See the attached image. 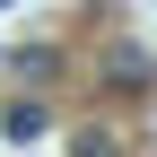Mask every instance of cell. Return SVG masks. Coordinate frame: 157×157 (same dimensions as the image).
I'll return each mask as SVG.
<instances>
[{
	"label": "cell",
	"instance_id": "obj_1",
	"mask_svg": "<svg viewBox=\"0 0 157 157\" xmlns=\"http://www.w3.org/2000/svg\"><path fill=\"white\" fill-rule=\"evenodd\" d=\"M44 122H52V113H44V96H9V113H0V131H9V140H35Z\"/></svg>",
	"mask_w": 157,
	"mask_h": 157
},
{
	"label": "cell",
	"instance_id": "obj_2",
	"mask_svg": "<svg viewBox=\"0 0 157 157\" xmlns=\"http://www.w3.org/2000/svg\"><path fill=\"white\" fill-rule=\"evenodd\" d=\"M105 78H113V87H148V52H131V44H122V52L105 61Z\"/></svg>",
	"mask_w": 157,
	"mask_h": 157
},
{
	"label": "cell",
	"instance_id": "obj_3",
	"mask_svg": "<svg viewBox=\"0 0 157 157\" xmlns=\"http://www.w3.org/2000/svg\"><path fill=\"white\" fill-rule=\"evenodd\" d=\"M70 157H122V140H113V131H78Z\"/></svg>",
	"mask_w": 157,
	"mask_h": 157
},
{
	"label": "cell",
	"instance_id": "obj_4",
	"mask_svg": "<svg viewBox=\"0 0 157 157\" xmlns=\"http://www.w3.org/2000/svg\"><path fill=\"white\" fill-rule=\"evenodd\" d=\"M0 9H9V0H0Z\"/></svg>",
	"mask_w": 157,
	"mask_h": 157
}]
</instances>
